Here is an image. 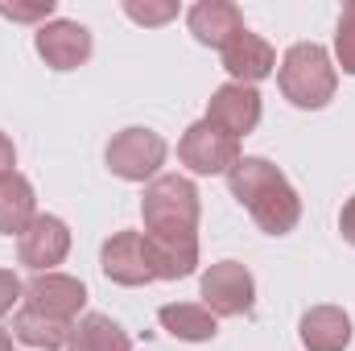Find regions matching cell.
Here are the masks:
<instances>
[{
    "mask_svg": "<svg viewBox=\"0 0 355 351\" xmlns=\"http://www.w3.org/2000/svg\"><path fill=\"white\" fill-rule=\"evenodd\" d=\"M232 194L244 203V211L257 219V228L268 236H285L297 228L302 219V198L289 186V178L281 174L268 157H240L227 174Z\"/></svg>",
    "mask_w": 355,
    "mask_h": 351,
    "instance_id": "cell-1",
    "label": "cell"
},
{
    "mask_svg": "<svg viewBox=\"0 0 355 351\" xmlns=\"http://www.w3.org/2000/svg\"><path fill=\"white\" fill-rule=\"evenodd\" d=\"M21 298H25V285L17 281V273H12V268H0V318H4Z\"/></svg>",
    "mask_w": 355,
    "mask_h": 351,
    "instance_id": "cell-22",
    "label": "cell"
},
{
    "mask_svg": "<svg viewBox=\"0 0 355 351\" xmlns=\"http://www.w3.org/2000/svg\"><path fill=\"white\" fill-rule=\"evenodd\" d=\"M17 166V145L8 141V132H0V178H8V174H17L12 170Z\"/></svg>",
    "mask_w": 355,
    "mask_h": 351,
    "instance_id": "cell-24",
    "label": "cell"
},
{
    "mask_svg": "<svg viewBox=\"0 0 355 351\" xmlns=\"http://www.w3.org/2000/svg\"><path fill=\"white\" fill-rule=\"evenodd\" d=\"M198 190L182 174H162L145 186L141 198V219L149 236H170V232H198Z\"/></svg>",
    "mask_w": 355,
    "mask_h": 351,
    "instance_id": "cell-3",
    "label": "cell"
},
{
    "mask_svg": "<svg viewBox=\"0 0 355 351\" xmlns=\"http://www.w3.org/2000/svg\"><path fill=\"white\" fill-rule=\"evenodd\" d=\"M166 153H170L166 137L137 124V128L116 132L107 141V153L103 157H107V170L116 178H124V182H153L157 170L166 166Z\"/></svg>",
    "mask_w": 355,
    "mask_h": 351,
    "instance_id": "cell-4",
    "label": "cell"
},
{
    "mask_svg": "<svg viewBox=\"0 0 355 351\" xmlns=\"http://www.w3.org/2000/svg\"><path fill=\"white\" fill-rule=\"evenodd\" d=\"M0 351H12V335L8 331H0Z\"/></svg>",
    "mask_w": 355,
    "mask_h": 351,
    "instance_id": "cell-25",
    "label": "cell"
},
{
    "mask_svg": "<svg viewBox=\"0 0 355 351\" xmlns=\"http://www.w3.org/2000/svg\"><path fill=\"white\" fill-rule=\"evenodd\" d=\"M99 268H103L107 281L128 285V289L157 281L149 244H145V232H116V236L103 244V252H99Z\"/></svg>",
    "mask_w": 355,
    "mask_h": 351,
    "instance_id": "cell-8",
    "label": "cell"
},
{
    "mask_svg": "<svg viewBox=\"0 0 355 351\" xmlns=\"http://www.w3.org/2000/svg\"><path fill=\"white\" fill-rule=\"evenodd\" d=\"M261 91L257 87H244V83H223V87L211 95V103H207V124H215V128H223L227 137H248L257 124H261Z\"/></svg>",
    "mask_w": 355,
    "mask_h": 351,
    "instance_id": "cell-11",
    "label": "cell"
},
{
    "mask_svg": "<svg viewBox=\"0 0 355 351\" xmlns=\"http://www.w3.org/2000/svg\"><path fill=\"white\" fill-rule=\"evenodd\" d=\"M202 306L215 318H240L252 314L257 306V281L248 273V264L240 261H219L202 273Z\"/></svg>",
    "mask_w": 355,
    "mask_h": 351,
    "instance_id": "cell-5",
    "label": "cell"
},
{
    "mask_svg": "<svg viewBox=\"0 0 355 351\" xmlns=\"http://www.w3.org/2000/svg\"><path fill=\"white\" fill-rule=\"evenodd\" d=\"M306 351H347L352 343V314L343 306H310L297 323Z\"/></svg>",
    "mask_w": 355,
    "mask_h": 351,
    "instance_id": "cell-14",
    "label": "cell"
},
{
    "mask_svg": "<svg viewBox=\"0 0 355 351\" xmlns=\"http://www.w3.org/2000/svg\"><path fill=\"white\" fill-rule=\"evenodd\" d=\"M178 162L190 174H232V166L240 162V141L227 137L223 128L198 120L182 132L178 141Z\"/></svg>",
    "mask_w": 355,
    "mask_h": 351,
    "instance_id": "cell-6",
    "label": "cell"
},
{
    "mask_svg": "<svg viewBox=\"0 0 355 351\" xmlns=\"http://www.w3.org/2000/svg\"><path fill=\"white\" fill-rule=\"evenodd\" d=\"M33 46H37V54H42V62H46L50 71H75V67H83L91 58V46H95V42H91L87 25L58 17V21L37 25Z\"/></svg>",
    "mask_w": 355,
    "mask_h": 351,
    "instance_id": "cell-9",
    "label": "cell"
},
{
    "mask_svg": "<svg viewBox=\"0 0 355 351\" xmlns=\"http://www.w3.org/2000/svg\"><path fill=\"white\" fill-rule=\"evenodd\" d=\"M71 331H75V323L46 318V314H37V310H29V306H21L17 318H12V339L25 343V348H33V351L67 348V343H71Z\"/></svg>",
    "mask_w": 355,
    "mask_h": 351,
    "instance_id": "cell-17",
    "label": "cell"
},
{
    "mask_svg": "<svg viewBox=\"0 0 355 351\" xmlns=\"http://www.w3.org/2000/svg\"><path fill=\"white\" fill-rule=\"evenodd\" d=\"M71 252V228L58 215H37L17 236V261L33 273H54V264L67 261Z\"/></svg>",
    "mask_w": 355,
    "mask_h": 351,
    "instance_id": "cell-10",
    "label": "cell"
},
{
    "mask_svg": "<svg viewBox=\"0 0 355 351\" xmlns=\"http://www.w3.org/2000/svg\"><path fill=\"white\" fill-rule=\"evenodd\" d=\"M33 219H37V194L29 178H0V236H21Z\"/></svg>",
    "mask_w": 355,
    "mask_h": 351,
    "instance_id": "cell-16",
    "label": "cell"
},
{
    "mask_svg": "<svg viewBox=\"0 0 355 351\" xmlns=\"http://www.w3.org/2000/svg\"><path fill=\"white\" fill-rule=\"evenodd\" d=\"M124 12L137 21V25H166L178 17V4L174 0H124Z\"/></svg>",
    "mask_w": 355,
    "mask_h": 351,
    "instance_id": "cell-20",
    "label": "cell"
},
{
    "mask_svg": "<svg viewBox=\"0 0 355 351\" xmlns=\"http://www.w3.org/2000/svg\"><path fill=\"white\" fill-rule=\"evenodd\" d=\"M339 232H343V240L355 248V194L343 203V211H339Z\"/></svg>",
    "mask_w": 355,
    "mask_h": 351,
    "instance_id": "cell-23",
    "label": "cell"
},
{
    "mask_svg": "<svg viewBox=\"0 0 355 351\" xmlns=\"http://www.w3.org/2000/svg\"><path fill=\"white\" fill-rule=\"evenodd\" d=\"M54 0H33V4H4L0 0V17H8V21H42L46 25V17H54Z\"/></svg>",
    "mask_w": 355,
    "mask_h": 351,
    "instance_id": "cell-21",
    "label": "cell"
},
{
    "mask_svg": "<svg viewBox=\"0 0 355 351\" xmlns=\"http://www.w3.org/2000/svg\"><path fill=\"white\" fill-rule=\"evenodd\" d=\"M223 71L232 75V83L257 87L261 79H268V75L277 71V50L268 46L261 33L244 29V33H236V37L223 46Z\"/></svg>",
    "mask_w": 355,
    "mask_h": 351,
    "instance_id": "cell-12",
    "label": "cell"
},
{
    "mask_svg": "<svg viewBox=\"0 0 355 351\" xmlns=\"http://www.w3.org/2000/svg\"><path fill=\"white\" fill-rule=\"evenodd\" d=\"M186 25H190V33H194L202 46H211V50H223L236 33L248 29V25H244V12H240L232 0H198V4L186 12Z\"/></svg>",
    "mask_w": 355,
    "mask_h": 351,
    "instance_id": "cell-13",
    "label": "cell"
},
{
    "mask_svg": "<svg viewBox=\"0 0 355 351\" xmlns=\"http://www.w3.org/2000/svg\"><path fill=\"white\" fill-rule=\"evenodd\" d=\"M277 83H281V95L302 108V112H318L335 99V87H339V71L331 62V54L318 46V42H297L285 50L281 67H277Z\"/></svg>",
    "mask_w": 355,
    "mask_h": 351,
    "instance_id": "cell-2",
    "label": "cell"
},
{
    "mask_svg": "<svg viewBox=\"0 0 355 351\" xmlns=\"http://www.w3.org/2000/svg\"><path fill=\"white\" fill-rule=\"evenodd\" d=\"M29 310L58 318V323H79L83 306H87V285L71 273H33V281L25 285L21 298Z\"/></svg>",
    "mask_w": 355,
    "mask_h": 351,
    "instance_id": "cell-7",
    "label": "cell"
},
{
    "mask_svg": "<svg viewBox=\"0 0 355 351\" xmlns=\"http://www.w3.org/2000/svg\"><path fill=\"white\" fill-rule=\"evenodd\" d=\"M67 351H132V339L107 314H83L75 323V331H71Z\"/></svg>",
    "mask_w": 355,
    "mask_h": 351,
    "instance_id": "cell-18",
    "label": "cell"
},
{
    "mask_svg": "<svg viewBox=\"0 0 355 351\" xmlns=\"http://www.w3.org/2000/svg\"><path fill=\"white\" fill-rule=\"evenodd\" d=\"M335 58L343 67V75H355V0L343 4L339 12V29H335Z\"/></svg>",
    "mask_w": 355,
    "mask_h": 351,
    "instance_id": "cell-19",
    "label": "cell"
},
{
    "mask_svg": "<svg viewBox=\"0 0 355 351\" xmlns=\"http://www.w3.org/2000/svg\"><path fill=\"white\" fill-rule=\"evenodd\" d=\"M157 323L182 343H211L219 335V318L207 306H194V302H166L157 310Z\"/></svg>",
    "mask_w": 355,
    "mask_h": 351,
    "instance_id": "cell-15",
    "label": "cell"
}]
</instances>
